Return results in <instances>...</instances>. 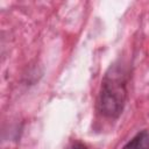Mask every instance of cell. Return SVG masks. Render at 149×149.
<instances>
[{"instance_id": "1", "label": "cell", "mask_w": 149, "mask_h": 149, "mask_svg": "<svg viewBox=\"0 0 149 149\" xmlns=\"http://www.w3.org/2000/svg\"><path fill=\"white\" fill-rule=\"evenodd\" d=\"M126 73L119 65H113L101 81L97 108L106 118L115 119L122 113L127 100Z\"/></svg>"}, {"instance_id": "3", "label": "cell", "mask_w": 149, "mask_h": 149, "mask_svg": "<svg viewBox=\"0 0 149 149\" xmlns=\"http://www.w3.org/2000/svg\"><path fill=\"white\" fill-rule=\"evenodd\" d=\"M64 149H88L84 143L79 142V141H72L70 142Z\"/></svg>"}, {"instance_id": "2", "label": "cell", "mask_w": 149, "mask_h": 149, "mask_svg": "<svg viewBox=\"0 0 149 149\" xmlns=\"http://www.w3.org/2000/svg\"><path fill=\"white\" fill-rule=\"evenodd\" d=\"M123 149H149V134L147 130L137 133Z\"/></svg>"}]
</instances>
